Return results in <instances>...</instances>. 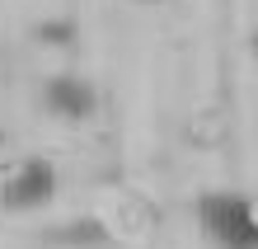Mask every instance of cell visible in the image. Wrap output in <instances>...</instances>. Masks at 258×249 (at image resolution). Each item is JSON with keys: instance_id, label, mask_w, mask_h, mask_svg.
Wrapping results in <instances>:
<instances>
[{"instance_id": "cell-1", "label": "cell", "mask_w": 258, "mask_h": 249, "mask_svg": "<svg viewBox=\"0 0 258 249\" xmlns=\"http://www.w3.org/2000/svg\"><path fill=\"white\" fill-rule=\"evenodd\" d=\"M197 226L216 249H258V207L244 193H202Z\"/></svg>"}, {"instance_id": "cell-2", "label": "cell", "mask_w": 258, "mask_h": 249, "mask_svg": "<svg viewBox=\"0 0 258 249\" xmlns=\"http://www.w3.org/2000/svg\"><path fill=\"white\" fill-rule=\"evenodd\" d=\"M56 193H61L56 165L42 160V155H28V160H19L5 174V183H0V207L5 212H42V207L56 202Z\"/></svg>"}, {"instance_id": "cell-3", "label": "cell", "mask_w": 258, "mask_h": 249, "mask_svg": "<svg viewBox=\"0 0 258 249\" xmlns=\"http://www.w3.org/2000/svg\"><path fill=\"white\" fill-rule=\"evenodd\" d=\"M99 104H103L99 85L80 71H56L42 85V113L56 118V122H89L99 113Z\"/></svg>"}, {"instance_id": "cell-4", "label": "cell", "mask_w": 258, "mask_h": 249, "mask_svg": "<svg viewBox=\"0 0 258 249\" xmlns=\"http://www.w3.org/2000/svg\"><path fill=\"white\" fill-rule=\"evenodd\" d=\"M47 244H66V249H99V244H108V226H99L94 216H75L71 226L47 230Z\"/></svg>"}, {"instance_id": "cell-5", "label": "cell", "mask_w": 258, "mask_h": 249, "mask_svg": "<svg viewBox=\"0 0 258 249\" xmlns=\"http://www.w3.org/2000/svg\"><path fill=\"white\" fill-rule=\"evenodd\" d=\"M38 42L66 47V42H75V24H66V19H52V24H42V28H38Z\"/></svg>"}, {"instance_id": "cell-6", "label": "cell", "mask_w": 258, "mask_h": 249, "mask_svg": "<svg viewBox=\"0 0 258 249\" xmlns=\"http://www.w3.org/2000/svg\"><path fill=\"white\" fill-rule=\"evenodd\" d=\"M136 5H160V0H136Z\"/></svg>"}]
</instances>
